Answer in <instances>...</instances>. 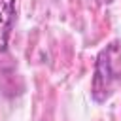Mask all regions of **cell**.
<instances>
[{"mask_svg":"<svg viewBox=\"0 0 121 121\" xmlns=\"http://www.w3.org/2000/svg\"><path fill=\"white\" fill-rule=\"evenodd\" d=\"M115 53H117V43L108 45L106 49H102L96 57V64H95V74H93V87H91V95L95 102H104L110 98V95L113 93L115 85L121 81L119 72L113 68L115 62Z\"/></svg>","mask_w":121,"mask_h":121,"instance_id":"cell-1","label":"cell"},{"mask_svg":"<svg viewBox=\"0 0 121 121\" xmlns=\"http://www.w3.org/2000/svg\"><path fill=\"white\" fill-rule=\"evenodd\" d=\"M15 19H17L15 0H0V53L8 51Z\"/></svg>","mask_w":121,"mask_h":121,"instance_id":"cell-2","label":"cell"}]
</instances>
